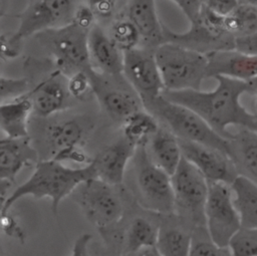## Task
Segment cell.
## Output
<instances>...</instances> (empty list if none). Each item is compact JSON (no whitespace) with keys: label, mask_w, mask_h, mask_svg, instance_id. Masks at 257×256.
Returning a JSON list of instances; mask_svg holds the SVG:
<instances>
[{"label":"cell","mask_w":257,"mask_h":256,"mask_svg":"<svg viewBox=\"0 0 257 256\" xmlns=\"http://www.w3.org/2000/svg\"><path fill=\"white\" fill-rule=\"evenodd\" d=\"M214 78L217 85L212 90H165L163 95L197 112L215 132L228 140L233 138L228 131L231 125L257 132V115L241 103L242 95L251 92L250 83L225 76Z\"/></svg>","instance_id":"1"},{"label":"cell","mask_w":257,"mask_h":256,"mask_svg":"<svg viewBox=\"0 0 257 256\" xmlns=\"http://www.w3.org/2000/svg\"><path fill=\"white\" fill-rule=\"evenodd\" d=\"M93 178H96V172L91 162L82 168H69L52 158L39 161L29 179L16 187L1 204L0 212L8 213L18 200L30 196L34 199L49 198L52 213L56 216L61 201Z\"/></svg>","instance_id":"2"},{"label":"cell","mask_w":257,"mask_h":256,"mask_svg":"<svg viewBox=\"0 0 257 256\" xmlns=\"http://www.w3.org/2000/svg\"><path fill=\"white\" fill-rule=\"evenodd\" d=\"M143 104L178 139L214 148L232 158L230 140L215 132L191 108L173 102L163 94L156 98L145 100Z\"/></svg>","instance_id":"3"},{"label":"cell","mask_w":257,"mask_h":256,"mask_svg":"<svg viewBox=\"0 0 257 256\" xmlns=\"http://www.w3.org/2000/svg\"><path fill=\"white\" fill-rule=\"evenodd\" d=\"M132 161L134 190L139 204L145 210L162 216L175 214L171 176L152 161L146 146L137 148Z\"/></svg>","instance_id":"4"},{"label":"cell","mask_w":257,"mask_h":256,"mask_svg":"<svg viewBox=\"0 0 257 256\" xmlns=\"http://www.w3.org/2000/svg\"><path fill=\"white\" fill-rule=\"evenodd\" d=\"M165 90L201 89L207 78V54L173 42H164L155 48Z\"/></svg>","instance_id":"5"},{"label":"cell","mask_w":257,"mask_h":256,"mask_svg":"<svg viewBox=\"0 0 257 256\" xmlns=\"http://www.w3.org/2000/svg\"><path fill=\"white\" fill-rule=\"evenodd\" d=\"M88 32L71 22L39 32L34 37L51 57L53 67L68 77L77 71L93 70L88 53Z\"/></svg>","instance_id":"6"},{"label":"cell","mask_w":257,"mask_h":256,"mask_svg":"<svg viewBox=\"0 0 257 256\" xmlns=\"http://www.w3.org/2000/svg\"><path fill=\"white\" fill-rule=\"evenodd\" d=\"M164 41L177 43L205 54L235 48V38L225 27V16L214 12L205 4L198 20L190 23L189 29L185 32L173 31L164 24Z\"/></svg>","instance_id":"7"},{"label":"cell","mask_w":257,"mask_h":256,"mask_svg":"<svg viewBox=\"0 0 257 256\" xmlns=\"http://www.w3.org/2000/svg\"><path fill=\"white\" fill-rule=\"evenodd\" d=\"M171 179L175 195V214L193 227L206 226L205 204L209 182L205 176L193 164L183 158Z\"/></svg>","instance_id":"8"},{"label":"cell","mask_w":257,"mask_h":256,"mask_svg":"<svg viewBox=\"0 0 257 256\" xmlns=\"http://www.w3.org/2000/svg\"><path fill=\"white\" fill-rule=\"evenodd\" d=\"M77 189V203L87 220L99 231L110 229L119 223L124 206L116 186L93 178Z\"/></svg>","instance_id":"9"},{"label":"cell","mask_w":257,"mask_h":256,"mask_svg":"<svg viewBox=\"0 0 257 256\" xmlns=\"http://www.w3.org/2000/svg\"><path fill=\"white\" fill-rule=\"evenodd\" d=\"M79 0H30L26 7L14 17L18 26L11 35L23 42L29 36L57 28L72 22Z\"/></svg>","instance_id":"10"},{"label":"cell","mask_w":257,"mask_h":256,"mask_svg":"<svg viewBox=\"0 0 257 256\" xmlns=\"http://www.w3.org/2000/svg\"><path fill=\"white\" fill-rule=\"evenodd\" d=\"M205 225L211 239L224 247L229 246L231 239L242 228L240 215L234 205L231 185L221 182L209 183Z\"/></svg>","instance_id":"11"},{"label":"cell","mask_w":257,"mask_h":256,"mask_svg":"<svg viewBox=\"0 0 257 256\" xmlns=\"http://www.w3.org/2000/svg\"><path fill=\"white\" fill-rule=\"evenodd\" d=\"M122 76L142 101L156 98L165 91L155 49L139 46L123 52Z\"/></svg>","instance_id":"12"},{"label":"cell","mask_w":257,"mask_h":256,"mask_svg":"<svg viewBox=\"0 0 257 256\" xmlns=\"http://www.w3.org/2000/svg\"><path fill=\"white\" fill-rule=\"evenodd\" d=\"M183 158L193 164L211 182L231 185L239 175L237 167L230 156L211 147L180 140Z\"/></svg>","instance_id":"13"},{"label":"cell","mask_w":257,"mask_h":256,"mask_svg":"<svg viewBox=\"0 0 257 256\" xmlns=\"http://www.w3.org/2000/svg\"><path fill=\"white\" fill-rule=\"evenodd\" d=\"M107 77L93 70L92 89L101 108L114 120L121 123L135 112L145 108L140 95L131 86L125 88L107 81Z\"/></svg>","instance_id":"14"},{"label":"cell","mask_w":257,"mask_h":256,"mask_svg":"<svg viewBox=\"0 0 257 256\" xmlns=\"http://www.w3.org/2000/svg\"><path fill=\"white\" fill-rule=\"evenodd\" d=\"M33 113L39 117H48L69 106L67 76L54 68L39 80L28 93ZM72 98V97H71Z\"/></svg>","instance_id":"15"},{"label":"cell","mask_w":257,"mask_h":256,"mask_svg":"<svg viewBox=\"0 0 257 256\" xmlns=\"http://www.w3.org/2000/svg\"><path fill=\"white\" fill-rule=\"evenodd\" d=\"M207 58V77L225 76L245 82L257 77V55L230 48L211 51Z\"/></svg>","instance_id":"16"},{"label":"cell","mask_w":257,"mask_h":256,"mask_svg":"<svg viewBox=\"0 0 257 256\" xmlns=\"http://www.w3.org/2000/svg\"><path fill=\"white\" fill-rule=\"evenodd\" d=\"M137 146L123 136L104 147L91 163L96 172V178L113 186L123 183L125 171L137 151Z\"/></svg>","instance_id":"17"},{"label":"cell","mask_w":257,"mask_h":256,"mask_svg":"<svg viewBox=\"0 0 257 256\" xmlns=\"http://www.w3.org/2000/svg\"><path fill=\"white\" fill-rule=\"evenodd\" d=\"M88 53L90 64L96 72L111 77L122 76L123 52L97 24L88 32Z\"/></svg>","instance_id":"18"},{"label":"cell","mask_w":257,"mask_h":256,"mask_svg":"<svg viewBox=\"0 0 257 256\" xmlns=\"http://www.w3.org/2000/svg\"><path fill=\"white\" fill-rule=\"evenodd\" d=\"M125 17L137 27L142 46L155 49L164 43V24L161 22L156 0H128Z\"/></svg>","instance_id":"19"},{"label":"cell","mask_w":257,"mask_h":256,"mask_svg":"<svg viewBox=\"0 0 257 256\" xmlns=\"http://www.w3.org/2000/svg\"><path fill=\"white\" fill-rule=\"evenodd\" d=\"M38 154L31 145L29 137L3 138L0 141V180L15 183L19 172L37 164Z\"/></svg>","instance_id":"20"},{"label":"cell","mask_w":257,"mask_h":256,"mask_svg":"<svg viewBox=\"0 0 257 256\" xmlns=\"http://www.w3.org/2000/svg\"><path fill=\"white\" fill-rule=\"evenodd\" d=\"M167 216L159 226L157 249L162 256H189L194 227L177 214Z\"/></svg>","instance_id":"21"},{"label":"cell","mask_w":257,"mask_h":256,"mask_svg":"<svg viewBox=\"0 0 257 256\" xmlns=\"http://www.w3.org/2000/svg\"><path fill=\"white\" fill-rule=\"evenodd\" d=\"M146 148L152 161L170 176L183 159L179 139L164 125L153 135Z\"/></svg>","instance_id":"22"},{"label":"cell","mask_w":257,"mask_h":256,"mask_svg":"<svg viewBox=\"0 0 257 256\" xmlns=\"http://www.w3.org/2000/svg\"><path fill=\"white\" fill-rule=\"evenodd\" d=\"M33 113L32 102L28 94L1 102L0 126L8 138L28 136V118Z\"/></svg>","instance_id":"23"},{"label":"cell","mask_w":257,"mask_h":256,"mask_svg":"<svg viewBox=\"0 0 257 256\" xmlns=\"http://www.w3.org/2000/svg\"><path fill=\"white\" fill-rule=\"evenodd\" d=\"M232 160L239 175H244L257 183V132L242 129L230 140Z\"/></svg>","instance_id":"24"},{"label":"cell","mask_w":257,"mask_h":256,"mask_svg":"<svg viewBox=\"0 0 257 256\" xmlns=\"http://www.w3.org/2000/svg\"><path fill=\"white\" fill-rule=\"evenodd\" d=\"M231 189L242 227L257 228V183L244 175H238Z\"/></svg>","instance_id":"25"},{"label":"cell","mask_w":257,"mask_h":256,"mask_svg":"<svg viewBox=\"0 0 257 256\" xmlns=\"http://www.w3.org/2000/svg\"><path fill=\"white\" fill-rule=\"evenodd\" d=\"M159 226L146 217H135L121 234L122 251L120 255L156 246Z\"/></svg>","instance_id":"26"},{"label":"cell","mask_w":257,"mask_h":256,"mask_svg":"<svg viewBox=\"0 0 257 256\" xmlns=\"http://www.w3.org/2000/svg\"><path fill=\"white\" fill-rule=\"evenodd\" d=\"M84 135L83 123L74 118L51 123L46 129V138L53 150V155L63 149L81 146Z\"/></svg>","instance_id":"27"},{"label":"cell","mask_w":257,"mask_h":256,"mask_svg":"<svg viewBox=\"0 0 257 256\" xmlns=\"http://www.w3.org/2000/svg\"><path fill=\"white\" fill-rule=\"evenodd\" d=\"M121 124L122 136L137 147L146 146L161 126L160 121L146 108L135 112Z\"/></svg>","instance_id":"28"},{"label":"cell","mask_w":257,"mask_h":256,"mask_svg":"<svg viewBox=\"0 0 257 256\" xmlns=\"http://www.w3.org/2000/svg\"><path fill=\"white\" fill-rule=\"evenodd\" d=\"M225 27L234 38L253 34L257 31V7L239 4L225 16Z\"/></svg>","instance_id":"29"},{"label":"cell","mask_w":257,"mask_h":256,"mask_svg":"<svg viewBox=\"0 0 257 256\" xmlns=\"http://www.w3.org/2000/svg\"><path fill=\"white\" fill-rule=\"evenodd\" d=\"M108 35L122 52L135 49L142 43L139 30L126 17L115 20L109 28Z\"/></svg>","instance_id":"30"},{"label":"cell","mask_w":257,"mask_h":256,"mask_svg":"<svg viewBox=\"0 0 257 256\" xmlns=\"http://www.w3.org/2000/svg\"><path fill=\"white\" fill-rule=\"evenodd\" d=\"M189 256H233V254L229 246H220L211 239L206 226H197L193 228Z\"/></svg>","instance_id":"31"},{"label":"cell","mask_w":257,"mask_h":256,"mask_svg":"<svg viewBox=\"0 0 257 256\" xmlns=\"http://www.w3.org/2000/svg\"><path fill=\"white\" fill-rule=\"evenodd\" d=\"M233 256H257V228H241L229 243Z\"/></svg>","instance_id":"32"},{"label":"cell","mask_w":257,"mask_h":256,"mask_svg":"<svg viewBox=\"0 0 257 256\" xmlns=\"http://www.w3.org/2000/svg\"><path fill=\"white\" fill-rule=\"evenodd\" d=\"M31 90V85L26 77H0V98L1 102L12 100L26 95Z\"/></svg>","instance_id":"33"},{"label":"cell","mask_w":257,"mask_h":256,"mask_svg":"<svg viewBox=\"0 0 257 256\" xmlns=\"http://www.w3.org/2000/svg\"><path fill=\"white\" fill-rule=\"evenodd\" d=\"M92 71H77L67 77V88L72 98L83 99L89 91L93 92L91 81Z\"/></svg>","instance_id":"34"},{"label":"cell","mask_w":257,"mask_h":256,"mask_svg":"<svg viewBox=\"0 0 257 256\" xmlns=\"http://www.w3.org/2000/svg\"><path fill=\"white\" fill-rule=\"evenodd\" d=\"M52 159L61 163L72 162L76 164H85V165H88L91 162V160L88 159L87 155L85 154L81 146L70 147V148L58 151L53 155Z\"/></svg>","instance_id":"35"},{"label":"cell","mask_w":257,"mask_h":256,"mask_svg":"<svg viewBox=\"0 0 257 256\" xmlns=\"http://www.w3.org/2000/svg\"><path fill=\"white\" fill-rule=\"evenodd\" d=\"M120 0H87V5L91 8L96 18L109 19L114 15Z\"/></svg>","instance_id":"36"},{"label":"cell","mask_w":257,"mask_h":256,"mask_svg":"<svg viewBox=\"0 0 257 256\" xmlns=\"http://www.w3.org/2000/svg\"><path fill=\"white\" fill-rule=\"evenodd\" d=\"M96 16L87 4H79L73 14L72 23L83 30L89 31L95 25Z\"/></svg>","instance_id":"37"},{"label":"cell","mask_w":257,"mask_h":256,"mask_svg":"<svg viewBox=\"0 0 257 256\" xmlns=\"http://www.w3.org/2000/svg\"><path fill=\"white\" fill-rule=\"evenodd\" d=\"M23 42L16 40L10 32L1 35V55L7 60L18 57L22 50Z\"/></svg>","instance_id":"38"},{"label":"cell","mask_w":257,"mask_h":256,"mask_svg":"<svg viewBox=\"0 0 257 256\" xmlns=\"http://www.w3.org/2000/svg\"><path fill=\"white\" fill-rule=\"evenodd\" d=\"M174 2L185 14L190 23L198 20L201 10L204 5L203 0H171Z\"/></svg>","instance_id":"39"},{"label":"cell","mask_w":257,"mask_h":256,"mask_svg":"<svg viewBox=\"0 0 257 256\" xmlns=\"http://www.w3.org/2000/svg\"><path fill=\"white\" fill-rule=\"evenodd\" d=\"M1 227L3 232L9 237H13L19 241H23L25 239L22 228L18 224L17 220L9 214V212L1 214Z\"/></svg>","instance_id":"40"},{"label":"cell","mask_w":257,"mask_h":256,"mask_svg":"<svg viewBox=\"0 0 257 256\" xmlns=\"http://www.w3.org/2000/svg\"><path fill=\"white\" fill-rule=\"evenodd\" d=\"M204 4L214 12L226 16L231 13L238 5V0H203Z\"/></svg>","instance_id":"41"},{"label":"cell","mask_w":257,"mask_h":256,"mask_svg":"<svg viewBox=\"0 0 257 256\" xmlns=\"http://www.w3.org/2000/svg\"><path fill=\"white\" fill-rule=\"evenodd\" d=\"M92 236L88 233L79 235L72 246L70 256H90V243Z\"/></svg>","instance_id":"42"},{"label":"cell","mask_w":257,"mask_h":256,"mask_svg":"<svg viewBox=\"0 0 257 256\" xmlns=\"http://www.w3.org/2000/svg\"><path fill=\"white\" fill-rule=\"evenodd\" d=\"M235 48L253 55H257V31L251 35L235 38Z\"/></svg>","instance_id":"43"},{"label":"cell","mask_w":257,"mask_h":256,"mask_svg":"<svg viewBox=\"0 0 257 256\" xmlns=\"http://www.w3.org/2000/svg\"><path fill=\"white\" fill-rule=\"evenodd\" d=\"M90 256H119L112 249L101 246V245H93L90 246Z\"/></svg>","instance_id":"44"},{"label":"cell","mask_w":257,"mask_h":256,"mask_svg":"<svg viewBox=\"0 0 257 256\" xmlns=\"http://www.w3.org/2000/svg\"><path fill=\"white\" fill-rule=\"evenodd\" d=\"M120 256H162V255L160 254L157 247L154 246V247H148V248H144L134 252L124 253Z\"/></svg>","instance_id":"45"},{"label":"cell","mask_w":257,"mask_h":256,"mask_svg":"<svg viewBox=\"0 0 257 256\" xmlns=\"http://www.w3.org/2000/svg\"><path fill=\"white\" fill-rule=\"evenodd\" d=\"M239 4H244V5H251L257 7V0H238Z\"/></svg>","instance_id":"46"},{"label":"cell","mask_w":257,"mask_h":256,"mask_svg":"<svg viewBox=\"0 0 257 256\" xmlns=\"http://www.w3.org/2000/svg\"><path fill=\"white\" fill-rule=\"evenodd\" d=\"M250 83V86H251V92H254V91H257V77L254 78L252 81L249 82Z\"/></svg>","instance_id":"47"},{"label":"cell","mask_w":257,"mask_h":256,"mask_svg":"<svg viewBox=\"0 0 257 256\" xmlns=\"http://www.w3.org/2000/svg\"><path fill=\"white\" fill-rule=\"evenodd\" d=\"M255 92V100H254V103H255V107H256V110H257V91H254Z\"/></svg>","instance_id":"48"}]
</instances>
